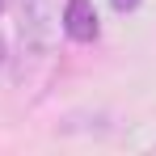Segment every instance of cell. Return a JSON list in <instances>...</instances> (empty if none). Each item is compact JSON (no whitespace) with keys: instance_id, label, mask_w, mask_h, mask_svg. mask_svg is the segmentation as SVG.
Wrapping results in <instances>:
<instances>
[{"instance_id":"obj_5","label":"cell","mask_w":156,"mask_h":156,"mask_svg":"<svg viewBox=\"0 0 156 156\" xmlns=\"http://www.w3.org/2000/svg\"><path fill=\"white\" fill-rule=\"evenodd\" d=\"M4 4H9V0H0V13H4Z\"/></svg>"},{"instance_id":"obj_2","label":"cell","mask_w":156,"mask_h":156,"mask_svg":"<svg viewBox=\"0 0 156 156\" xmlns=\"http://www.w3.org/2000/svg\"><path fill=\"white\" fill-rule=\"evenodd\" d=\"M59 26L72 42H93L101 34V21H97V9L93 0H63V13H59Z\"/></svg>"},{"instance_id":"obj_3","label":"cell","mask_w":156,"mask_h":156,"mask_svg":"<svg viewBox=\"0 0 156 156\" xmlns=\"http://www.w3.org/2000/svg\"><path fill=\"white\" fill-rule=\"evenodd\" d=\"M110 4H114L118 13H135V9H139V0H110Z\"/></svg>"},{"instance_id":"obj_4","label":"cell","mask_w":156,"mask_h":156,"mask_svg":"<svg viewBox=\"0 0 156 156\" xmlns=\"http://www.w3.org/2000/svg\"><path fill=\"white\" fill-rule=\"evenodd\" d=\"M4 63H9V55H4V42H0V68H4Z\"/></svg>"},{"instance_id":"obj_1","label":"cell","mask_w":156,"mask_h":156,"mask_svg":"<svg viewBox=\"0 0 156 156\" xmlns=\"http://www.w3.org/2000/svg\"><path fill=\"white\" fill-rule=\"evenodd\" d=\"M51 42H55V9H51V0H21L17 4V68H13L17 84H26L47 63Z\"/></svg>"}]
</instances>
